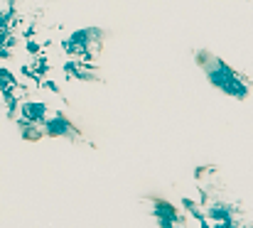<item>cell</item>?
<instances>
[{"label": "cell", "instance_id": "obj_1", "mask_svg": "<svg viewBox=\"0 0 253 228\" xmlns=\"http://www.w3.org/2000/svg\"><path fill=\"white\" fill-rule=\"evenodd\" d=\"M209 78H211L214 86H219L221 91H226V93H231V96H236V98H246V96H249V86L234 74L224 62H216V67L209 69Z\"/></svg>", "mask_w": 253, "mask_h": 228}, {"label": "cell", "instance_id": "obj_2", "mask_svg": "<svg viewBox=\"0 0 253 228\" xmlns=\"http://www.w3.org/2000/svg\"><path fill=\"white\" fill-rule=\"evenodd\" d=\"M47 133H49V135H67V133H74V135H77V130H74L62 115H57V118L47 125Z\"/></svg>", "mask_w": 253, "mask_h": 228}, {"label": "cell", "instance_id": "obj_3", "mask_svg": "<svg viewBox=\"0 0 253 228\" xmlns=\"http://www.w3.org/2000/svg\"><path fill=\"white\" fill-rule=\"evenodd\" d=\"M155 216H160V224L163 226H169V224H177V214L169 204H163L158 201V209H155Z\"/></svg>", "mask_w": 253, "mask_h": 228}, {"label": "cell", "instance_id": "obj_4", "mask_svg": "<svg viewBox=\"0 0 253 228\" xmlns=\"http://www.w3.org/2000/svg\"><path fill=\"white\" fill-rule=\"evenodd\" d=\"M47 113V106H42V103H25L22 106V115L27 118V120H37V118H42Z\"/></svg>", "mask_w": 253, "mask_h": 228}]
</instances>
